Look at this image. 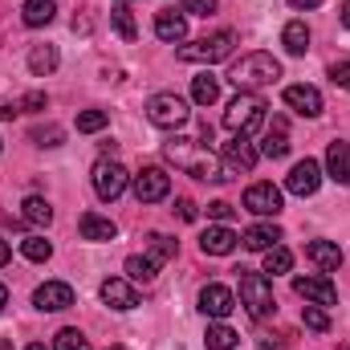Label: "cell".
Segmentation results:
<instances>
[{
  "instance_id": "obj_1",
  "label": "cell",
  "mask_w": 350,
  "mask_h": 350,
  "mask_svg": "<svg viewBox=\"0 0 350 350\" xmlns=\"http://www.w3.org/2000/svg\"><path fill=\"white\" fill-rule=\"evenodd\" d=\"M163 155L172 159L179 172L196 175V179H212V183H224L228 175H224V163L216 159V151L208 147V143H196V139H179L172 135L167 143H163Z\"/></svg>"
},
{
  "instance_id": "obj_2",
  "label": "cell",
  "mask_w": 350,
  "mask_h": 350,
  "mask_svg": "<svg viewBox=\"0 0 350 350\" xmlns=\"http://www.w3.org/2000/svg\"><path fill=\"white\" fill-rule=\"evenodd\" d=\"M281 78V62L273 57V53H245L241 62H232V70H228V82L241 90V94H257L261 86H273Z\"/></svg>"
},
{
  "instance_id": "obj_3",
  "label": "cell",
  "mask_w": 350,
  "mask_h": 350,
  "mask_svg": "<svg viewBox=\"0 0 350 350\" xmlns=\"http://www.w3.org/2000/svg\"><path fill=\"white\" fill-rule=\"evenodd\" d=\"M265 98L261 94H237L232 102H228V110H224V131L232 135V139H249L257 126L265 122Z\"/></svg>"
},
{
  "instance_id": "obj_4",
  "label": "cell",
  "mask_w": 350,
  "mask_h": 350,
  "mask_svg": "<svg viewBox=\"0 0 350 350\" xmlns=\"http://www.w3.org/2000/svg\"><path fill=\"white\" fill-rule=\"evenodd\" d=\"M237 49V33L232 29H220L212 37H200L191 45H179V62H191V66H212V62H224L232 57Z\"/></svg>"
},
{
  "instance_id": "obj_5",
  "label": "cell",
  "mask_w": 350,
  "mask_h": 350,
  "mask_svg": "<svg viewBox=\"0 0 350 350\" xmlns=\"http://www.w3.org/2000/svg\"><path fill=\"white\" fill-rule=\"evenodd\" d=\"M241 306L261 322L269 314H277V297H273V285H269V277L265 273H249V269H241Z\"/></svg>"
},
{
  "instance_id": "obj_6",
  "label": "cell",
  "mask_w": 350,
  "mask_h": 350,
  "mask_svg": "<svg viewBox=\"0 0 350 350\" xmlns=\"http://www.w3.org/2000/svg\"><path fill=\"white\" fill-rule=\"evenodd\" d=\"M187 118H191V110H187V102L179 94H155L147 102V122L159 126V131H179Z\"/></svg>"
},
{
  "instance_id": "obj_7",
  "label": "cell",
  "mask_w": 350,
  "mask_h": 350,
  "mask_svg": "<svg viewBox=\"0 0 350 350\" xmlns=\"http://www.w3.org/2000/svg\"><path fill=\"white\" fill-rule=\"evenodd\" d=\"M126 183H131V175L122 163H114V159H98L94 163V191H98V200H118L122 191H126Z\"/></svg>"
},
{
  "instance_id": "obj_8",
  "label": "cell",
  "mask_w": 350,
  "mask_h": 350,
  "mask_svg": "<svg viewBox=\"0 0 350 350\" xmlns=\"http://www.w3.org/2000/svg\"><path fill=\"white\" fill-rule=\"evenodd\" d=\"M232 310H237V293H232L228 285L212 281V285H204V289H200V314H204V318H212V322H224Z\"/></svg>"
},
{
  "instance_id": "obj_9",
  "label": "cell",
  "mask_w": 350,
  "mask_h": 350,
  "mask_svg": "<svg viewBox=\"0 0 350 350\" xmlns=\"http://www.w3.org/2000/svg\"><path fill=\"white\" fill-rule=\"evenodd\" d=\"M167 191H172V179L163 167H143L135 175V200L139 204H159V200H167Z\"/></svg>"
},
{
  "instance_id": "obj_10",
  "label": "cell",
  "mask_w": 350,
  "mask_h": 350,
  "mask_svg": "<svg viewBox=\"0 0 350 350\" xmlns=\"http://www.w3.org/2000/svg\"><path fill=\"white\" fill-rule=\"evenodd\" d=\"M293 293L306 297L310 306H322V310L338 301V285L330 277H293Z\"/></svg>"
},
{
  "instance_id": "obj_11",
  "label": "cell",
  "mask_w": 350,
  "mask_h": 350,
  "mask_svg": "<svg viewBox=\"0 0 350 350\" xmlns=\"http://www.w3.org/2000/svg\"><path fill=\"white\" fill-rule=\"evenodd\" d=\"M245 212H253V216H281V187L277 183H253L245 191Z\"/></svg>"
},
{
  "instance_id": "obj_12",
  "label": "cell",
  "mask_w": 350,
  "mask_h": 350,
  "mask_svg": "<svg viewBox=\"0 0 350 350\" xmlns=\"http://www.w3.org/2000/svg\"><path fill=\"white\" fill-rule=\"evenodd\" d=\"M257 159H261V151L249 143V139H232V143H224V151H220V163H224V172H253L257 167Z\"/></svg>"
},
{
  "instance_id": "obj_13",
  "label": "cell",
  "mask_w": 350,
  "mask_h": 350,
  "mask_svg": "<svg viewBox=\"0 0 350 350\" xmlns=\"http://www.w3.org/2000/svg\"><path fill=\"white\" fill-rule=\"evenodd\" d=\"M98 293H102V301H106L110 310H122V314L139 306V289H135V285H131L126 277H106Z\"/></svg>"
},
{
  "instance_id": "obj_14",
  "label": "cell",
  "mask_w": 350,
  "mask_h": 350,
  "mask_svg": "<svg viewBox=\"0 0 350 350\" xmlns=\"http://www.w3.org/2000/svg\"><path fill=\"white\" fill-rule=\"evenodd\" d=\"M33 306H37V310H49V314L70 310V306H74V285H66V281H45V285H37Z\"/></svg>"
},
{
  "instance_id": "obj_15",
  "label": "cell",
  "mask_w": 350,
  "mask_h": 350,
  "mask_svg": "<svg viewBox=\"0 0 350 350\" xmlns=\"http://www.w3.org/2000/svg\"><path fill=\"white\" fill-rule=\"evenodd\" d=\"M285 187H289L293 196H314V191L322 187V167H318V159L293 163V172L285 175Z\"/></svg>"
},
{
  "instance_id": "obj_16",
  "label": "cell",
  "mask_w": 350,
  "mask_h": 350,
  "mask_svg": "<svg viewBox=\"0 0 350 350\" xmlns=\"http://www.w3.org/2000/svg\"><path fill=\"white\" fill-rule=\"evenodd\" d=\"M237 245H241V237H237L228 224H212V228H204V237H200L204 257H228Z\"/></svg>"
},
{
  "instance_id": "obj_17",
  "label": "cell",
  "mask_w": 350,
  "mask_h": 350,
  "mask_svg": "<svg viewBox=\"0 0 350 350\" xmlns=\"http://www.w3.org/2000/svg\"><path fill=\"white\" fill-rule=\"evenodd\" d=\"M285 106L301 118H318L322 114V94L314 86H285Z\"/></svg>"
},
{
  "instance_id": "obj_18",
  "label": "cell",
  "mask_w": 350,
  "mask_h": 350,
  "mask_svg": "<svg viewBox=\"0 0 350 350\" xmlns=\"http://www.w3.org/2000/svg\"><path fill=\"white\" fill-rule=\"evenodd\" d=\"M78 228H82V241H114V237H118L114 220H110V216H98V212H82Z\"/></svg>"
},
{
  "instance_id": "obj_19",
  "label": "cell",
  "mask_w": 350,
  "mask_h": 350,
  "mask_svg": "<svg viewBox=\"0 0 350 350\" xmlns=\"http://www.w3.org/2000/svg\"><path fill=\"white\" fill-rule=\"evenodd\" d=\"M281 241H285V232H281L277 224H253V228L241 237V245L253 249V253H265V249H273V245H281Z\"/></svg>"
},
{
  "instance_id": "obj_20",
  "label": "cell",
  "mask_w": 350,
  "mask_h": 350,
  "mask_svg": "<svg viewBox=\"0 0 350 350\" xmlns=\"http://www.w3.org/2000/svg\"><path fill=\"white\" fill-rule=\"evenodd\" d=\"M306 257L318 265L322 273H334V269L342 265V249H338L334 241H310V245H306Z\"/></svg>"
},
{
  "instance_id": "obj_21",
  "label": "cell",
  "mask_w": 350,
  "mask_h": 350,
  "mask_svg": "<svg viewBox=\"0 0 350 350\" xmlns=\"http://www.w3.org/2000/svg\"><path fill=\"white\" fill-rule=\"evenodd\" d=\"M326 172L334 183H350V147L342 139H334L330 147H326Z\"/></svg>"
},
{
  "instance_id": "obj_22",
  "label": "cell",
  "mask_w": 350,
  "mask_h": 350,
  "mask_svg": "<svg viewBox=\"0 0 350 350\" xmlns=\"http://www.w3.org/2000/svg\"><path fill=\"white\" fill-rule=\"evenodd\" d=\"M155 37L167 41V45H179L187 37V16L183 12H159L155 16Z\"/></svg>"
},
{
  "instance_id": "obj_23",
  "label": "cell",
  "mask_w": 350,
  "mask_h": 350,
  "mask_svg": "<svg viewBox=\"0 0 350 350\" xmlns=\"http://www.w3.org/2000/svg\"><path fill=\"white\" fill-rule=\"evenodd\" d=\"M57 62H62V57H57V45H33V49H29V70H33L37 78H49V74L57 70Z\"/></svg>"
},
{
  "instance_id": "obj_24",
  "label": "cell",
  "mask_w": 350,
  "mask_h": 350,
  "mask_svg": "<svg viewBox=\"0 0 350 350\" xmlns=\"http://www.w3.org/2000/svg\"><path fill=\"white\" fill-rule=\"evenodd\" d=\"M21 16H25L29 29H41V25H49V21L57 16V4H53V0H25V4H21Z\"/></svg>"
},
{
  "instance_id": "obj_25",
  "label": "cell",
  "mask_w": 350,
  "mask_h": 350,
  "mask_svg": "<svg viewBox=\"0 0 350 350\" xmlns=\"http://www.w3.org/2000/svg\"><path fill=\"white\" fill-rule=\"evenodd\" d=\"M261 155H265V159H285V155H289V139H285V118H273V131L265 135Z\"/></svg>"
},
{
  "instance_id": "obj_26",
  "label": "cell",
  "mask_w": 350,
  "mask_h": 350,
  "mask_svg": "<svg viewBox=\"0 0 350 350\" xmlns=\"http://www.w3.org/2000/svg\"><path fill=\"white\" fill-rule=\"evenodd\" d=\"M281 45H285L293 57H301V53L310 49V29H306V21H289V25L281 29Z\"/></svg>"
},
{
  "instance_id": "obj_27",
  "label": "cell",
  "mask_w": 350,
  "mask_h": 350,
  "mask_svg": "<svg viewBox=\"0 0 350 350\" xmlns=\"http://www.w3.org/2000/svg\"><path fill=\"white\" fill-rule=\"evenodd\" d=\"M216 98H220V78H212V74L191 78V102L196 106H216Z\"/></svg>"
},
{
  "instance_id": "obj_28",
  "label": "cell",
  "mask_w": 350,
  "mask_h": 350,
  "mask_svg": "<svg viewBox=\"0 0 350 350\" xmlns=\"http://www.w3.org/2000/svg\"><path fill=\"white\" fill-rule=\"evenodd\" d=\"M204 342H208V350H237L241 334H237L232 326H224V322H212L208 334H204Z\"/></svg>"
},
{
  "instance_id": "obj_29",
  "label": "cell",
  "mask_w": 350,
  "mask_h": 350,
  "mask_svg": "<svg viewBox=\"0 0 350 350\" xmlns=\"http://www.w3.org/2000/svg\"><path fill=\"white\" fill-rule=\"evenodd\" d=\"M21 208H25L21 216H25L29 224H37V228H49V220H53V208H49V200H41V196H29Z\"/></svg>"
},
{
  "instance_id": "obj_30",
  "label": "cell",
  "mask_w": 350,
  "mask_h": 350,
  "mask_svg": "<svg viewBox=\"0 0 350 350\" xmlns=\"http://www.w3.org/2000/svg\"><path fill=\"white\" fill-rule=\"evenodd\" d=\"M289 269H293V253H289L285 245H273V249H265V273L281 277V273H289Z\"/></svg>"
},
{
  "instance_id": "obj_31",
  "label": "cell",
  "mask_w": 350,
  "mask_h": 350,
  "mask_svg": "<svg viewBox=\"0 0 350 350\" xmlns=\"http://www.w3.org/2000/svg\"><path fill=\"white\" fill-rule=\"evenodd\" d=\"M147 257H151L155 265L172 261L175 257V241L172 237H163V232H151V237H147Z\"/></svg>"
},
{
  "instance_id": "obj_32",
  "label": "cell",
  "mask_w": 350,
  "mask_h": 350,
  "mask_svg": "<svg viewBox=\"0 0 350 350\" xmlns=\"http://www.w3.org/2000/svg\"><path fill=\"white\" fill-rule=\"evenodd\" d=\"M21 257L41 265V261H49V257H53V245H49L45 237H25V241H21Z\"/></svg>"
},
{
  "instance_id": "obj_33",
  "label": "cell",
  "mask_w": 350,
  "mask_h": 350,
  "mask_svg": "<svg viewBox=\"0 0 350 350\" xmlns=\"http://www.w3.org/2000/svg\"><path fill=\"white\" fill-rule=\"evenodd\" d=\"M155 273H159V265L151 261V257H139V253L126 257V277H131V281H143V285H147V281H155Z\"/></svg>"
},
{
  "instance_id": "obj_34",
  "label": "cell",
  "mask_w": 350,
  "mask_h": 350,
  "mask_svg": "<svg viewBox=\"0 0 350 350\" xmlns=\"http://www.w3.org/2000/svg\"><path fill=\"white\" fill-rule=\"evenodd\" d=\"M110 21H114V33H118L122 41H135V37H139V25H135V16H131V12H126L122 4H118V8L110 12Z\"/></svg>"
},
{
  "instance_id": "obj_35",
  "label": "cell",
  "mask_w": 350,
  "mask_h": 350,
  "mask_svg": "<svg viewBox=\"0 0 350 350\" xmlns=\"http://www.w3.org/2000/svg\"><path fill=\"white\" fill-rule=\"evenodd\" d=\"M53 350H90V342H86V334H82V330L66 326V330H57V338H53Z\"/></svg>"
},
{
  "instance_id": "obj_36",
  "label": "cell",
  "mask_w": 350,
  "mask_h": 350,
  "mask_svg": "<svg viewBox=\"0 0 350 350\" xmlns=\"http://www.w3.org/2000/svg\"><path fill=\"white\" fill-rule=\"evenodd\" d=\"M301 322H306L310 330H318V334L330 330V314H326L322 306H310V301H306V310H301Z\"/></svg>"
},
{
  "instance_id": "obj_37",
  "label": "cell",
  "mask_w": 350,
  "mask_h": 350,
  "mask_svg": "<svg viewBox=\"0 0 350 350\" xmlns=\"http://www.w3.org/2000/svg\"><path fill=\"white\" fill-rule=\"evenodd\" d=\"M106 122H110L106 110H86V114H78V131H82V135H98Z\"/></svg>"
},
{
  "instance_id": "obj_38",
  "label": "cell",
  "mask_w": 350,
  "mask_h": 350,
  "mask_svg": "<svg viewBox=\"0 0 350 350\" xmlns=\"http://www.w3.org/2000/svg\"><path fill=\"white\" fill-rule=\"evenodd\" d=\"M62 139H66L62 126H33V143H37V147H57Z\"/></svg>"
},
{
  "instance_id": "obj_39",
  "label": "cell",
  "mask_w": 350,
  "mask_h": 350,
  "mask_svg": "<svg viewBox=\"0 0 350 350\" xmlns=\"http://www.w3.org/2000/svg\"><path fill=\"white\" fill-rule=\"evenodd\" d=\"M216 0H183V16H212Z\"/></svg>"
},
{
  "instance_id": "obj_40",
  "label": "cell",
  "mask_w": 350,
  "mask_h": 350,
  "mask_svg": "<svg viewBox=\"0 0 350 350\" xmlns=\"http://www.w3.org/2000/svg\"><path fill=\"white\" fill-rule=\"evenodd\" d=\"M330 82L350 90V62H334V66H330Z\"/></svg>"
},
{
  "instance_id": "obj_41",
  "label": "cell",
  "mask_w": 350,
  "mask_h": 350,
  "mask_svg": "<svg viewBox=\"0 0 350 350\" xmlns=\"http://www.w3.org/2000/svg\"><path fill=\"white\" fill-rule=\"evenodd\" d=\"M232 212H237V208H232L228 200H216V204H208V216H212V220H220V224H224V220H232Z\"/></svg>"
},
{
  "instance_id": "obj_42",
  "label": "cell",
  "mask_w": 350,
  "mask_h": 350,
  "mask_svg": "<svg viewBox=\"0 0 350 350\" xmlns=\"http://www.w3.org/2000/svg\"><path fill=\"white\" fill-rule=\"evenodd\" d=\"M285 342H293V338H289V334H261V338H257V347H261V350L285 347Z\"/></svg>"
},
{
  "instance_id": "obj_43",
  "label": "cell",
  "mask_w": 350,
  "mask_h": 350,
  "mask_svg": "<svg viewBox=\"0 0 350 350\" xmlns=\"http://www.w3.org/2000/svg\"><path fill=\"white\" fill-rule=\"evenodd\" d=\"M175 216H179V220H196L200 212H196V204H191V200H175Z\"/></svg>"
},
{
  "instance_id": "obj_44",
  "label": "cell",
  "mask_w": 350,
  "mask_h": 350,
  "mask_svg": "<svg viewBox=\"0 0 350 350\" xmlns=\"http://www.w3.org/2000/svg\"><path fill=\"white\" fill-rule=\"evenodd\" d=\"M45 106V94H29L25 102H21V110H41Z\"/></svg>"
},
{
  "instance_id": "obj_45",
  "label": "cell",
  "mask_w": 350,
  "mask_h": 350,
  "mask_svg": "<svg viewBox=\"0 0 350 350\" xmlns=\"http://www.w3.org/2000/svg\"><path fill=\"white\" fill-rule=\"evenodd\" d=\"M12 114H21V102H4V106H0V122H8Z\"/></svg>"
},
{
  "instance_id": "obj_46",
  "label": "cell",
  "mask_w": 350,
  "mask_h": 350,
  "mask_svg": "<svg viewBox=\"0 0 350 350\" xmlns=\"http://www.w3.org/2000/svg\"><path fill=\"white\" fill-rule=\"evenodd\" d=\"M8 257H12V249H8V241H0V269L8 265Z\"/></svg>"
},
{
  "instance_id": "obj_47",
  "label": "cell",
  "mask_w": 350,
  "mask_h": 350,
  "mask_svg": "<svg viewBox=\"0 0 350 350\" xmlns=\"http://www.w3.org/2000/svg\"><path fill=\"white\" fill-rule=\"evenodd\" d=\"M289 4H293V8H318L322 0H289Z\"/></svg>"
},
{
  "instance_id": "obj_48",
  "label": "cell",
  "mask_w": 350,
  "mask_h": 350,
  "mask_svg": "<svg viewBox=\"0 0 350 350\" xmlns=\"http://www.w3.org/2000/svg\"><path fill=\"white\" fill-rule=\"evenodd\" d=\"M342 25L350 29V0H342Z\"/></svg>"
},
{
  "instance_id": "obj_49",
  "label": "cell",
  "mask_w": 350,
  "mask_h": 350,
  "mask_svg": "<svg viewBox=\"0 0 350 350\" xmlns=\"http://www.w3.org/2000/svg\"><path fill=\"white\" fill-rule=\"evenodd\" d=\"M4 306H8V289L0 285V310H4Z\"/></svg>"
},
{
  "instance_id": "obj_50",
  "label": "cell",
  "mask_w": 350,
  "mask_h": 350,
  "mask_svg": "<svg viewBox=\"0 0 350 350\" xmlns=\"http://www.w3.org/2000/svg\"><path fill=\"white\" fill-rule=\"evenodd\" d=\"M25 350H49V347L45 342H33V347H25Z\"/></svg>"
},
{
  "instance_id": "obj_51",
  "label": "cell",
  "mask_w": 350,
  "mask_h": 350,
  "mask_svg": "<svg viewBox=\"0 0 350 350\" xmlns=\"http://www.w3.org/2000/svg\"><path fill=\"white\" fill-rule=\"evenodd\" d=\"M0 350H12V342H8V338H0Z\"/></svg>"
},
{
  "instance_id": "obj_52",
  "label": "cell",
  "mask_w": 350,
  "mask_h": 350,
  "mask_svg": "<svg viewBox=\"0 0 350 350\" xmlns=\"http://www.w3.org/2000/svg\"><path fill=\"white\" fill-rule=\"evenodd\" d=\"M106 350H126V347H106Z\"/></svg>"
},
{
  "instance_id": "obj_53",
  "label": "cell",
  "mask_w": 350,
  "mask_h": 350,
  "mask_svg": "<svg viewBox=\"0 0 350 350\" xmlns=\"http://www.w3.org/2000/svg\"><path fill=\"white\" fill-rule=\"evenodd\" d=\"M118 4H126V0H118Z\"/></svg>"
}]
</instances>
